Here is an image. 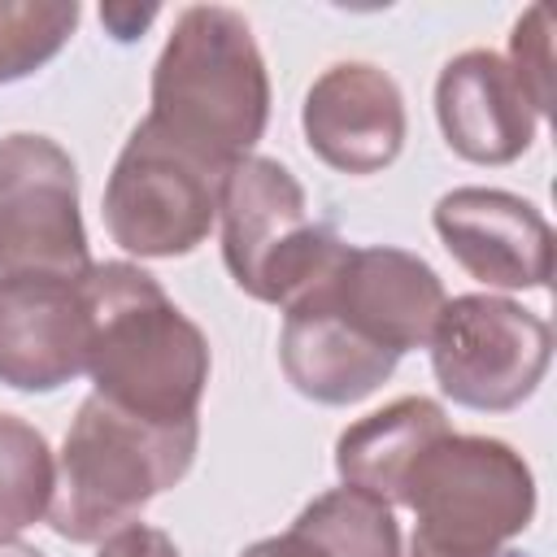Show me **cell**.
<instances>
[{
	"label": "cell",
	"instance_id": "cell-13",
	"mask_svg": "<svg viewBox=\"0 0 557 557\" xmlns=\"http://www.w3.org/2000/svg\"><path fill=\"white\" fill-rule=\"evenodd\" d=\"M435 117L448 148L474 165H509L535 139V104L492 48L457 52L435 78Z\"/></svg>",
	"mask_w": 557,
	"mask_h": 557
},
{
	"label": "cell",
	"instance_id": "cell-19",
	"mask_svg": "<svg viewBox=\"0 0 557 557\" xmlns=\"http://www.w3.org/2000/svg\"><path fill=\"white\" fill-rule=\"evenodd\" d=\"M548 30H553V17L544 4H535L513 22V35H509V70L527 87L540 117L553 109V35Z\"/></svg>",
	"mask_w": 557,
	"mask_h": 557
},
{
	"label": "cell",
	"instance_id": "cell-20",
	"mask_svg": "<svg viewBox=\"0 0 557 557\" xmlns=\"http://www.w3.org/2000/svg\"><path fill=\"white\" fill-rule=\"evenodd\" d=\"M96 557H183L178 544L161 531V527H148V522H126L122 531L104 535Z\"/></svg>",
	"mask_w": 557,
	"mask_h": 557
},
{
	"label": "cell",
	"instance_id": "cell-7",
	"mask_svg": "<svg viewBox=\"0 0 557 557\" xmlns=\"http://www.w3.org/2000/svg\"><path fill=\"white\" fill-rule=\"evenodd\" d=\"M426 348L435 383L453 405L509 413L544 383L553 361V326L518 300L470 292L444 300Z\"/></svg>",
	"mask_w": 557,
	"mask_h": 557
},
{
	"label": "cell",
	"instance_id": "cell-2",
	"mask_svg": "<svg viewBox=\"0 0 557 557\" xmlns=\"http://www.w3.org/2000/svg\"><path fill=\"white\" fill-rule=\"evenodd\" d=\"M148 117L218 170L252 157L270 122V74L244 13L226 4L178 13L152 65Z\"/></svg>",
	"mask_w": 557,
	"mask_h": 557
},
{
	"label": "cell",
	"instance_id": "cell-21",
	"mask_svg": "<svg viewBox=\"0 0 557 557\" xmlns=\"http://www.w3.org/2000/svg\"><path fill=\"white\" fill-rule=\"evenodd\" d=\"M239 557H331L300 522H292L283 535H265V540H257V544H248Z\"/></svg>",
	"mask_w": 557,
	"mask_h": 557
},
{
	"label": "cell",
	"instance_id": "cell-14",
	"mask_svg": "<svg viewBox=\"0 0 557 557\" xmlns=\"http://www.w3.org/2000/svg\"><path fill=\"white\" fill-rule=\"evenodd\" d=\"M283 313L287 318L278 331V366L305 400L357 405L392 379L400 357L344 326L322 296L305 292Z\"/></svg>",
	"mask_w": 557,
	"mask_h": 557
},
{
	"label": "cell",
	"instance_id": "cell-6",
	"mask_svg": "<svg viewBox=\"0 0 557 557\" xmlns=\"http://www.w3.org/2000/svg\"><path fill=\"white\" fill-rule=\"evenodd\" d=\"M218 165L178 144L152 117H144L122 144L104 183V226L117 248L135 257H187L218 222Z\"/></svg>",
	"mask_w": 557,
	"mask_h": 557
},
{
	"label": "cell",
	"instance_id": "cell-15",
	"mask_svg": "<svg viewBox=\"0 0 557 557\" xmlns=\"http://www.w3.org/2000/svg\"><path fill=\"white\" fill-rule=\"evenodd\" d=\"M448 413L431 396H400L357 418L335 440V470L348 487H361L387 505H405L413 466L431 444L448 435Z\"/></svg>",
	"mask_w": 557,
	"mask_h": 557
},
{
	"label": "cell",
	"instance_id": "cell-11",
	"mask_svg": "<svg viewBox=\"0 0 557 557\" xmlns=\"http://www.w3.org/2000/svg\"><path fill=\"white\" fill-rule=\"evenodd\" d=\"M300 131L309 152L331 170L379 174L400 157L409 113L387 70L370 61H335L309 83Z\"/></svg>",
	"mask_w": 557,
	"mask_h": 557
},
{
	"label": "cell",
	"instance_id": "cell-1",
	"mask_svg": "<svg viewBox=\"0 0 557 557\" xmlns=\"http://www.w3.org/2000/svg\"><path fill=\"white\" fill-rule=\"evenodd\" d=\"M83 283L91 305L87 374L96 396L144 422H200L196 413L213 366L205 331L131 261H100Z\"/></svg>",
	"mask_w": 557,
	"mask_h": 557
},
{
	"label": "cell",
	"instance_id": "cell-4",
	"mask_svg": "<svg viewBox=\"0 0 557 557\" xmlns=\"http://www.w3.org/2000/svg\"><path fill=\"white\" fill-rule=\"evenodd\" d=\"M405 509L418 518L405 557H518L505 544L535 518V474L513 444L448 431L413 466Z\"/></svg>",
	"mask_w": 557,
	"mask_h": 557
},
{
	"label": "cell",
	"instance_id": "cell-8",
	"mask_svg": "<svg viewBox=\"0 0 557 557\" xmlns=\"http://www.w3.org/2000/svg\"><path fill=\"white\" fill-rule=\"evenodd\" d=\"M91 270L78 213V170L70 152L30 131L0 139V278Z\"/></svg>",
	"mask_w": 557,
	"mask_h": 557
},
{
	"label": "cell",
	"instance_id": "cell-10",
	"mask_svg": "<svg viewBox=\"0 0 557 557\" xmlns=\"http://www.w3.org/2000/svg\"><path fill=\"white\" fill-rule=\"evenodd\" d=\"M83 278H0V383L17 392H57L87 370L91 305Z\"/></svg>",
	"mask_w": 557,
	"mask_h": 557
},
{
	"label": "cell",
	"instance_id": "cell-16",
	"mask_svg": "<svg viewBox=\"0 0 557 557\" xmlns=\"http://www.w3.org/2000/svg\"><path fill=\"white\" fill-rule=\"evenodd\" d=\"M296 522L331 553V557H400V522L387 500L361 487H331L313 496Z\"/></svg>",
	"mask_w": 557,
	"mask_h": 557
},
{
	"label": "cell",
	"instance_id": "cell-22",
	"mask_svg": "<svg viewBox=\"0 0 557 557\" xmlns=\"http://www.w3.org/2000/svg\"><path fill=\"white\" fill-rule=\"evenodd\" d=\"M0 557H44L35 544H22V540H0Z\"/></svg>",
	"mask_w": 557,
	"mask_h": 557
},
{
	"label": "cell",
	"instance_id": "cell-17",
	"mask_svg": "<svg viewBox=\"0 0 557 557\" xmlns=\"http://www.w3.org/2000/svg\"><path fill=\"white\" fill-rule=\"evenodd\" d=\"M57 461L39 426L0 409V540L48 518Z\"/></svg>",
	"mask_w": 557,
	"mask_h": 557
},
{
	"label": "cell",
	"instance_id": "cell-18",
	"mask_svg": "<svg viewBox=\"0 0 557 557\" xmlns=\"http://www.w3.org/2000/svg\"><path fill=\"white\" fill-rule=\"evenodd\" d=\"M78 26L74 0H0V83L48 65Z\"/></svg>",
	"mask_w": 557,
	"mask_h": 557
},
{
	"label": "cell",
	"instance_id": "cell-3",
	"mask_svg": "<svg viewBox=\"0 0 557 557\" xmlns=\"http://www.w3.org/2000/svg\"><path fill=\"white\" fill-rule=\"evenodd\" d=\"M196 444L200 422H144L91 392L61 444L48 527L70 544H100L139 522L144 505L191 470Z\"/></svg>",
	"mask_w": 557,
	"mask_h": 557
},
{
	"label": "cell",
	"instance_id": "cell-5",
	"mask_svg": "<svg viewBox=\"0 0 557 557\" xmlns=\"http://www.w3.org/2000/svg\"><path fill=\"white\" fill-rule=\"evenodd\" d=\"M222 261L239 292L287 309L348 248L335 226L309 213L305 187L274 157H244L222 174L218 191Z\"/></svg>",
	"mask_w": 557,
	"mask_h": 557
},
{
	"label": "cell",
	"instance_id": "cell-12",
	"mask_svg": "<svg viewBox=\"0 0 557 557\" xmlns=\"http://www.w3.org/2000/svg\"><path fill=\"white\" fill-rule=\"evenodd\" d=\"M431 222L470 278L500 292L548 287L553 226L531 200L500 187H453L435 200Z\"/></svg>",
	"mask_w": 557,
	"mask_h": 557
},
{
	"label": "cell",
	"instance_id": "cell-9",
	"mask_svg": "<svg viewBox=\"0 0 557 557\" xmlns=\"http://www.w3.org/2000/svg\"><path fill=\"white\" fill-rule=\"evenodd\" d=\"M305 292L322 296L344 326H352L361 339L396 357L431 344V331L448 300L440 274L418 252L387 248V244L344 248L339 261Z\"/></svg>",
	"mask_w": 557,
	"mask_h": 557
}]
</instances>
